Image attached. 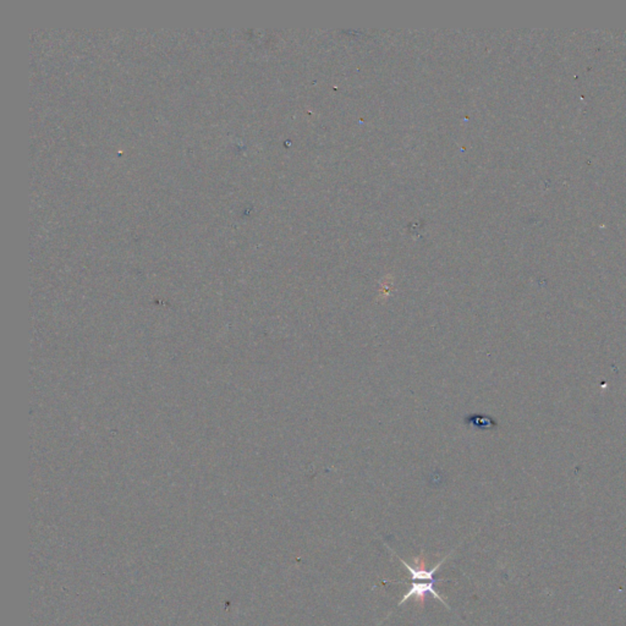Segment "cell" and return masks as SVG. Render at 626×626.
I'll return each instance as SVG.
<instances>
[{"label": "cell", "instance_id": "6da1fadb", "mask_svg": "<svg viewBox=\"0 0 626 626\" xmlns=\"http://www.w3.org/2000/svg\"><path fill=\"white\" fill-rule=\"evenodd\" d=\"M442 581V580H441ZM438 581H424V582H414L411 583V587L408 588V592L404 594L403 599L402 601L397 603V607H402L405 602H408L411 599H415L417 602H419L421 604H424V601H425L426 594L427 593H430L433 596V599H438L441 601L448 610H450V607L448 605L445 599H443L442 596L439 593L437 592L436 587H434V583Z\"/></svg>", "mask_w": 626, "mask_h": 626}]
</instances>
